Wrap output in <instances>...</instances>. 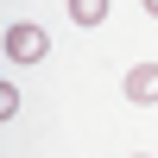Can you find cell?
<instances>
[{
    "mask_svg": "<svg viewBox=\"0 0 158 158\" xmlns=\"http://www.w3.org/2000/svg\"><path fill=\"white\" fill-rule=\"evenodd\" d=\"M44 57H51V32L44 25H32V19L6 25V63H44Z\"/></svg>",
    "mask_w": 158,
    "mask_h": 158,
    "instance_id": "1",
    "label": "cell"
},
{
    "mask_svg": "<svg viewBox=\"0 0 158 158\" xmlns=\"http://www.w3.org/2000/svg\"><path fill=\"white\" fill-rule=\"evenodd\" d=\"M127 101H139V108L158 101V63H133L127 70Z\"/></svg>",
    "mask_w": 158,
    "mask_h": 158,
    "instance_id": "2",
    "label": "cell"
},
{
    "mask_svg": "<svg viewBox=\"0 0 158 158\" xmlns=\"http://www.w3.org/2000/svg\"><path fill=\"white\" fill-rule=\"evenodd\" d=\"M70 19L76 25H101L108 19V0H70Z\"/></svg>",
    "mask_w": 158,
    "mask_h": 158,
    "instance_id": "3",
    "label": "cell"
},
{
    "mask_svg": "<svg viewBox=\"0 0 158 158\" xmlns=\"http://www.w3.org/2000/svg\"><path fill=\"white\" fill-rule=\"evenodd\" d=\"M146 13H152V19H158V0H146Z\"/></svg>",
    "mask_w": 158,
    "mask_h": 158,
    "instance_id": "4",
    "label": "cell"
}]
</instances>
